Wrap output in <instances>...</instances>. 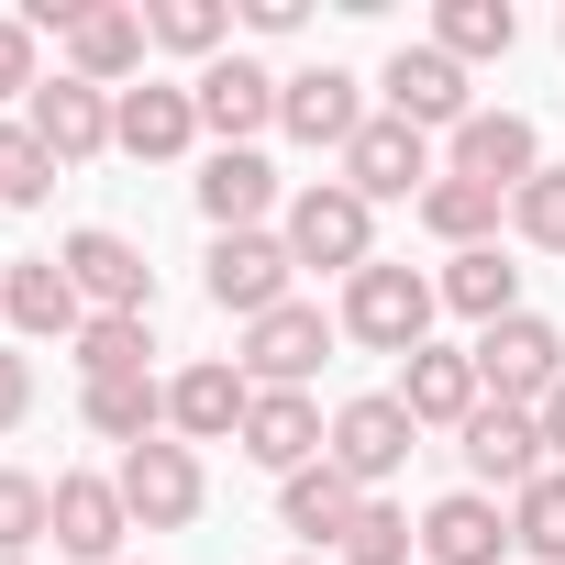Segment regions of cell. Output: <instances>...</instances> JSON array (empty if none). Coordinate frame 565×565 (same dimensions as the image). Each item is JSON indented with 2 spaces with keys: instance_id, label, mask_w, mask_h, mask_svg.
Segmentation results:
<instances>
[{
  "instance_id": "cell-1",
  "label": "cell",
  "mask_w": 565,
  "mask_h": 565,
  "mask_svg": "<svg viewBox=\"0 0 565 565\" xmlns=\"http://www.w3.org/2000/svg\"><path fill=\"white\" fill-rule=\"evenodd\" d=\"M466 355H477V388H499V411H543V399L565 388V333H554L543 311H510V322H488Z\"/></svg>"
},
{
  "instance_id": "cell-2",
  "label": "cell",
  "mask_w": 565,
  "mask_h": 565,
  "mask_svg": "<svg viewBox=\"0 0 565 565\" xmlns=\"http://www.w3.org/2000/svg\"><path fill=\"white\" fill-rule=\"evenodd\" d=\"M433 311H444V289H433L422 266H366V277H344V333L377 344V355H422V344H433Z\"/></svg>"
},
{
  "instance_id": "cell-3",
  "label": "cell",
  "mask_w": 565,
  "mask_h": 565,
  "mask_svg": "<svg viewBox=\"0 0 565 565\" xmlns=\"http://www.w3.org/2000/svg\"><path fill=\"white\" fill-rule=\"evenodd\" d=\"M289 255H300V266H333V277H366V266H377V211H366L344 178H322V189L289 200Z\"/></svg>"
},
{
  "instance_id": "cell-4",
  "label": "cell",
  "mask_w": 565,
  "mask_h": 565,
  "mask_svg": "<svg viewBox=\"0 0 565 565\" xmlns=\"http://www.w3.org/2000/svg\"><path fill=\"white\" fill-rule=\"evenodd\" d=\"M289 277H300L289 233H211V300L222 311H244V322L289 311Z\"/></svg>"
},
{
  "instance_id": "cell-5",
  "label": "cell",
  "mask_w": 565,
  "mask_h": 565,
  "mask_svg": "<svg viewBox=\"0 0 565 565\" xmlns=\"http://www.w3.org/2000/svg\"><path fill=\"white\" fill-rule=\"evenodd\" d=\"M344 189L377 211V200H422L433 189V134H411L399 111H366V134L344 145Z\"/></svg>"
},
{
  "instance_id": "cell-6",
  "label": "cell",
  "mask_w": 565,
  "mask_h": 565,
  "mask_svg": "<svg viewBox=\"0 0 565 565\" xmlns=\"http://www.w3.org/2000/svg\"><path fill=\"white\" fill-rule=\"evenodd\" d=\"M111 488H122V510H134L145 532H178V521H200V499H211L200 455H189V444H167V433H156V444H134Z\"/></svg>"
},
{
  "instance_id": "cell-7",
  "label": "cell",
  "mask_w": 565,
  "mask_h": 565,
  "mask_svg": "<svg viewBox=\"0 0 565 565\" xmlns=\"http://www.w3.org/2000/svg\"><path fill=\"white\" fill-rule=\"evenodd\" d=\"M244 411H255V377L244 366H189V377H167V433L178 444H244Z\"/></svg>"
},
{
  "instance_id": "cell-8",
  "label": "cell",
  "mask_w": 565,
  "mask_h": 565,
  "mask_svg": "<svg viewBox=\"0 0 565 565\" xmlns=\"http://www.w3.org/2000/svg\"><path fill=\"white\" fill-rule=\"evenodd\" d=\"M411 433H422V422H411L399 399H344V411H333V444H322V455H333V466H344L355 488H388V477L411 466Z\"/></svg>"
},
{
  "instance_id": "cell-9",
  "label": "cell",
  "mask_w": 565,
  "mask_h": 565,
  "mask_svg": "<svg viewBox=\"0 0 565 565\" xmlns=\"http://www.w3.org/2000/svg\"><path fill=\"white\" fill-rule=\"evenodd\" d=\"M0 311H12V333L23 344H45V333H89V311H78V277L56 266V255H12V266H0Z\"/></svg>"
},
{
  "instance_id": "cell-10",
  "label": "cell",
  "mask_w": 565,
  "mask_h": 565,
  "mask_svg": "<svg viewBox=\"0 0 565 565\" xmlns=\"http://www.w3.org/2000/svg\"><path fill=\"white\" fill-rule=\"evenodd\" d=\"M189 100H200V134H222V145H255V134L277 122V78H266L255 56H211V67L189 78Z\"/></svg>"
},
{
  "instance_id": "cell-11",
  "label": "cell",
  "mask_w": 565,
  "mask_h": 565,
  "mask_svg": "<svg viewBox=\"0 0 565 565\" xmlns=\"http://www.w3.org/2000/svg\"><path fill=\"white\" fill-rule=\"evenodd\" d=\"M455 178H477V189H532L543 178V134L521 122V111H466V134H455Z\"/></svg>"
},
{
  "instance_id": "cell-12",
  "label": "cell",
  "mask_w": 565,
  "mask_h": 565,
  "mask_svg": "<svg viewBox=\"0 0 565 565\" xmlns=\"http://www.w3.org/2000/svg\"><path fill=\"white\" fill-rule=\"evenodd\" d=\"M455 444H466V477H477V488H510V499H521V488L543 477V422H532V411L477 399V422H466Z\"/></svg>"
},
{
  "instance_id": "cell-13",
  "label": "cell",
  "mask_w": 565,
  "mask_h": 565,
  "mask_svg": "<svg viewBox=\"0 0 565 565\" xmlns=\"http://www.w3.org/2000/svg\"><path fill=\"white\" fill-rule=\"evenodd\" d=\"M322 411H311V388H255V411H244V455L266 466V477H300V466H322Z\"/></svg>"
},
{
  "instance_id": "cell-14",
  "label": "cell",
  "mask_w": 565,
  "mask_h": 565,
  "mask_svg": "<svg viewBox=\"0 0 565 565\" xmlns=\"http://www.w3.org/2000/svg\"><path fill=\"white\" fill-rule=\"evenodd\" d=\"M56 266L78 277V300H100V311H156V266H145L122 233H100V222H89V233H67V244H56Z\"/></svg>"
},
{
  "instance_id": "cell-15",
  "label": "cell",
  "mask_w": 565,
  "mask_h": 565,
  "mask_svg": "<svg viewBox=\"0 0 565 565\" xmlns=\"http://www.w3.org/2000/svg\"><path fill=\"white\" fill-rule=\"evenodd\" d=\"M322 355H333V322H322L311 300L266 311V322H244V377H255V388H300Z\"/></svg>"
},
{
  "instance_id": "cell-16",
  "label": "cell",
  "mask_w": 565,
  "mask_h": 565,
  "mask_svg": "<svg viewBox=\"0 0 565 565\" xmlns=\"http://www.w3.org/2000/svg\"><path fill=\"white\" fill-rule=\"evenodd\" d=\"M23 122H34V145H45L56 167H89V156L111 145V89H89V78H45Z\"/></svg>"
},
{
  "instance_id": "cell-17",
  "label": "cell",
  "mask_w": 565,
  "mask_h": 565,
  "mask_svg": "<svg viewBox=\"0 0 565 565\" xmlns=\"http://www.w3.org/2000/svg\"><path fill=\"white\" fill-rule=\"evenodd\" d=\"M111 145H122V156H145V167H167V156H189V145H200V100H189V89H167V78H145V89H122V100H111Z\"/></svg>"
},
{
  "instance_id": "cell-18",
  "label": "cell",
  "mask_w": 565,
  "mask_h": 565,
  "mask_svg": "<svg viewBox=\"0 0 565 565\" xmlns=\"http://www.w3.org/2000/svg\"><path fill=\"white\" fill-rule=\"evenodd\" d=\"M277 122H289L300 145H355L366 134V100H355V78L344 67H300V78H277Z\"/></svg>"
},
{
  "instance_id": "cell-19",
  "label": "cell",
  "mask_w": 565,
  "mask_h": 565,
  "mask_svg": "<svg viewBox=\"0 0 565 565\" xmlns=\"http://www.w3.org/2000/svg\"><path fill=\"white\" fill-rule=\"evenodd\" d=\"M388 111H399L411 134H433V122L466 134V67H455L444 45H399V56H388Z\"/></svg>"
},
{
  "instance_id": "cell-20",
  "label": "cell",
  "mask_w": 565,
  "mask_h": 565,
  "mask_svg": "<svg viewBox=\"0 0 565 565\" xmlns=\"http://www.w3.org/2000/svg\"><path fill=\"white\" fill-rule=\"evenodd\" d=\"M122 532H134V510H122L111 477H56V554H78V565H122Z\"/></svg>"
},
{
  "instance_id": "cell-21",
  "label": "cell",
  "mask_w": 565,
  "mask_h": 565,
  "mask_svg": "<svg viewBox=\"0 0 565 565\" xmlns=\"http://www.w3.org/2000/svg\"><path fill=\"white\" fill-rule=\"evenodd\" d=\"M499 554H510V521L488 488H455L422 510V565H499Z\"/></svg>"
},
{
  "instance_id": "cell-22",
  "label": "cell",
  "mask_w": 565,
  "mask_h": 565,
  "mask_svg": "<svg viewBox=\"0 0 565 565\" xmlns=\"http://www.w3.org/2000/svg\"><path fill=\"white\" fill-rule=\"evenodd\" d=\"M145 12H122V0H89V12L67 23V78H89V89H111V78H134L145 67Z\"/></svg>"
},
{
  "instance_id": "cell-23",
  "label": "cell",
  "mask_w": 565,
  "mask_h": 565,
  "mask_svg": "<svg viewBox=\"0 0 565 565\" xmlns=\"http://www.w3.org/2000/svg\"><path fill=\"white\" fill-rule=\"evenodd\" d=\"M200 211H211V233H266V211H277V167H266L255 145H222V156L200 167Z\"/></svg>"
},
{
  "instance_id": "cell-24",
  "label": "cell",
  "mask_w": 565,
  "mask_h": 565,
  "mask_svg": "<svg viewBox=\"0 0 565 565\" xmlns=\"http://www.w3.org/2000/svg\"><path fill=\"white\" fill-rule=\"evenodd\" d=\"M388 399H399L411 422H444V433H466L488 388H477V355H444V344H422V355L399 366V388H388Z\"/></svg>"
},
{
  "instance_id": "cell-25",
  "label": "cell",
  "mask_w": 565,
  "mask_h": 565,
  "mask_svg": "<svg viewBox=\"0 0 565 565\" xmlns=\"http://www.w3.org/2000/svg\"><path fill=\"white\" fill-rule=\"evenodd\" d=\"M355 510H366V488L322 455V466H300V477H277V521L289 532H311V543H344L355 532Z\"/></svg>"
},
{
  "instance_id": "cell-26",
  "label": "cell",
  "mask_w": 565,
  "mask_h": 565,
  "mask_svg": "<svg viewBox=\"0 0 565 565\" xmlns=\"http://www.w3.org/2000/svg\"><path fill=\"white\" fill-rule=\"evenodd\" d=\"M433 289H444V311H466V322L488 333V322L521 311V266H499V244H477V255H455V266L433 277Z\"/></svg>"
},
{
  "instance_id": "cell-27",
  "label": "cell",
  "mask_w": 565,
  "mask_h": 565,
  "mask_svg": "<svg viewBox=\"0 0 565 565\" xmlns=\"http://www.w3.org/2000/svg\"><path fill=\"white\" fill-rule=\"evenodd\" d=\"M78 411H89V433H100V444H122V455H134V444H156V422H167V388H156V377H100Z\"/></svg>"
},
{
  "instance_id": "cell-28",
  "label": "cell",
  "mask_w": 565,
  "mask_h": 565,
  "mask_svg": "<svg viewBox=\"0 0 565 565\" xmlns=\"http://www.w3.org/2000/svg\"><path fill=\"white\" fill-rule=\"evenodd\" d=\"M499 211H510V200H499V189H477V178H433V189H422V222H433L455 255H477V244L499 233Z\"/></svg>"
},
{
  "instance_id": "cell-29",
  "label": "cell",
  "mask_w": 565,
  "mask_h": 565,
  "mask_svg": "<svg viewBox=\"0 0 565 565\" xmlns=\"http://www.w3.org/2000/svg\"><path fill=\"white\" fill-rule=\"evenodd\" d=\"M433 45L466 67V56H510L521 45V12H510V0H444V12H433Z\"/></svg>"
},
{
  "instance_id": "cell-30",
  "label": "cell",
  "mask_w": 565,
  "mask_h": 565,
  "mask_svg": "<svg viewBox=\"0 0 565 565\" xmlns=\"http://www.w3.org/2000/svg\"><path fill=\"white\" fill-rule=\"evenodd\" d=\"M78 377H89V388H100V377H145V311H89Z\"/></svg>"
},
{
  "instance_id": "cell-31",
  "label": "cell",
  "mask_w": 565,
  "mask_h": 565,
  "mask_svg": "<svg viewBox=\"0 0 565 565\" xmlns=\"http://www.w3.org/2000/svg\"><path fill=\"white\" fill-rule=\"evenodd\" d=\"M510 543L543 554V565H565V466H543V477L510 499Z\"/></svg>"
},
{
  "instance_id": "cell-32",
  "label": "cell",
  "mask_w": 565,
  "mask_h": 565,
  "mask_svg": "<svg viewBox=\"0 0 565 565\" xmlns=\"http://www.w3.org/2000/svg\"><path fill=\"white\" fill-rule=\"evenodd\" d=\"M45 532H56V488L23 477V466H0V554H34Z\"/></svg>"
},
{
  "instance_id": "cell-33",
  "label": "cell",
  "mask_w": 565,
  "mask_h": 565,
  "mask_svg": "<svg viewBox=\"0 0 565 565\" xmlns=\"http://www.w3.org/2000/svg\"><path fill=\"white\" fill-rule=\"evenodd\" d=\"M411 543H422V521H411V510H388V499H366V510H355V532H344L333 554H344V565H411Z\"/></svg>"
},
{
  "instance_id": "cell-34",
  "label": "cell",
  "mask_w": 565,
  "mask_h": 565,
  "mask_svg": "<svg viewBox=\"0 0 565 565\" xmlns=\"http://www.w3.org/2000/svg\"><path fill=\"white\" fill-rule=\"evenodd\" d=\"M56 189V156L34 145V122H0V200H12V211H34Z\"/></svg>"
},
{
  "instance_id": "cell-35",
  "label": "cell",
  "mask_w": 565,
  "mask_h": 565,
  "mask_svg": "<svg viewBox=\"0 0 565 565\" xmlns=\"http://www.w3.org/2000/svg\"><path fill=\"white\" fill-rule=\"evenodd\" d=\"M145 34H156V45H178V56H211V45L233 34V12H222V0H156Z\"/></svg>"
},
{
  "instance_id": "cell-36",
  "label": "cell",
  "mask_w": 565,
  "mask_h": 565,
  "mask_svg": "<svg viewBox=\"0 0 565 565\" xmlns=\"http://www.w3.org/2000/svg\"><path fill=\"white\" fill-rule=\"evenodd\" d=\"M510 233L543 244V255H565V167H543L532 189H510Z\"/></svg>"
},
{
  "instance_id": "cell-37",
  "label": "cell",
  "mask_w": 565,
  "mask_h": 565,
  "mask_svg": "<svg viewBox=\"0 0 565 565\" xmlns=\"http://www.w3.org/2000/svg\"><path fill=\"white\" fill-rule=\"evenodd\" d=\"M0 89H45L34 78V23H12V12H0Z\"/></svg>"
},
{
  "instance_id": "cell-38",
  "label": "cell",
  "mask_w": 565,
  "mask_h": 565,
  "mask_svg": "<svg viewBox=\"0 0 565 565\" xmlns=\"http://www.w3.org/2000/svg\"><path fill=\"white\" fill-rule=\"evenodd\" d=\"M23 411H34V366H23V355H0V433H12Z\"/></svg>"
},
{
  "instance_id": "cell-39",
  "label": "cell",
  "mask_w": 565,
  "mask_h": 565,
  "mask_svg": "<svg viewBox=\"0 0 565 565\" xmlns=\"http://www.w3.org/2000/svg\"><path fill=\"white\" fill-rule=\"evenodd\" d=\"M532 422H543V455H565V388H554V399H543Z\"/></svg>"
},
{
  "instance_id": "cell-40",
  "label": "cell",
  "mask_w": 565,
  "mask_h": 565,
  "mask_svg": "<svg viewBox=\"0 0 565 565\" xmlns=\"http://www.w3.org/2000/svg\"><path fill=\"white\" fill-rule=\"evenodd\" d=\"M0 565H34V554H0Z\"/></svg>"
},
{
  "instance_id": "cell-41",
  "label": "cell",
  "mask_w": 565,
  "mask_h": 565,
  "mask_svg": "<svg viewBox=\"0 0 565 565\" xmlns=\"http://www.w3.org/2000/svg\"><path fill=\"white\" fill-rule=\"evenodd\" d=\"M300 565H322V554H300Z\"/></svg>"
}]
</instances>
